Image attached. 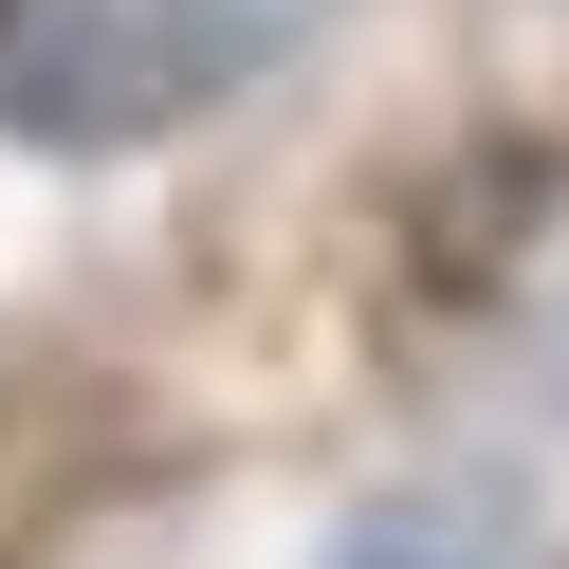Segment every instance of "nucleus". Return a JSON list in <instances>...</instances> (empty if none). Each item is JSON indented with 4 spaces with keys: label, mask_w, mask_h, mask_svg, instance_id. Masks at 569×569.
<instances>
[{
    "label": "nucleus",
    "mask_w": 569,
    "mask_h": 569,
    "mask_svg": "<svg viewBox=\"0 0 569 569\" xmlns=\"http://www.w3.org/2000/svg\"><path fill=\"white\" fill-rule=\"evenodd\" d=\"M331 569H515V532H478V515H441V496H405V515H368Z\"/></svg>",
    "instance_id": "2"
},
{
    "label": "nucleus",
    "mask_w": 569,
    "mask_h": 569,
    "mask_svg": "<svg viewBox=\"0 0 569 569\" xmlns=\"http://www.w3.org/2000/svg\"><path fill=\"white\" fill-rule=\"evenodd\" d=\"M331 0H0V148L129 166L166 129L239 111Z\"/></svg>",
    "instance_id": "1"
}]
</instances>
